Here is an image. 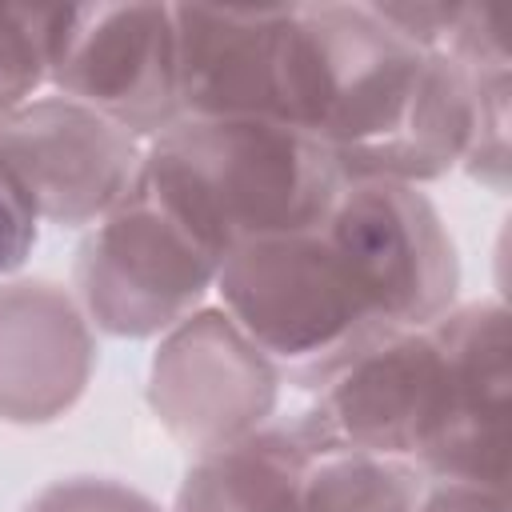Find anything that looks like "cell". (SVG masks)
Listing matches in <instances>:
<instances>
[{
    "label": "cell",
    "mask_w": 512,
    "mask_h": 512,
    "mask_svg": "<svg viewBox=\"0 0 512 512\" xmlns=\"http://www.w3.org/2000/svg\"><path fill=\"white\" fill-rule=\"evenodd\" d=\"M140 188L224 260L252 240L320 228L344 172L316 136L276 120H176L144 144Z\"/></svg>",
    "instance_id": "2"
},
{
    "label": "cell",
    "mask_w": 512,
    "mask_h": 512,
    "mask_svg": "<svg viewBox=\"0 0 512 512\" xmlns=\"http://www.w3.org/2000/svg\"><path fill=\"white\" fill-rule=\"evenodd\" d=\"M216 272L220 260L136 188L80 236L68 288L100 336L160 340L208 304Z\"/></svg>",
    "instance_id": "4"
},
{
    "label": "cell",
    "mask_w": 512,
    "mask_h": 512,
    "mask_svg": "<svg viewBox=\"0 0 512 512\" xmlns=\"http://www.w3.org/2000/svg\"><path fill=\"white\" fill-rule=\"evenodd\" d=\"M312 460L316 448L292 416H276L228 448L192 456L168 512H300Z\"/></svg>",
    "instance_id": "13"
},
{
    "label": "cell",
    "mask_w": 512,
    "mask_h": 512,
    "mask_svg": "<svg viewBox=\"0 0 512 512\" xmlns=\"http://www.w3.org/2000/svg\"><path fill=\"white\" fill-rule=\"evenodd\" d=\"M216 304L300 392L384 332L320 228L228 252L216 272Z\"/></svg>",
    "instance_id": "3"
},
{
    "label": "cell",
    "mask_w": 512,
    "mask_h": 512,
    "mask_svg": "<svg viewBox=\"0 0 512 512\" xmlns=\"http://www.w3.org/2000/svg\"><path fill=\"white\" fill-rule=\"evenodd\" d=\"M444 352L440 416L420 472L428 480H472L508 488V416H512V344L500 300H468L436 324Z\"/></svg>",
    "instance_id": "10"
},
{
    "label": "cell",
    "mask_w": 512,
    "mask_h": 512,
    "mask_svg": "<svg viewBox=\"0 0 512 512\" xmlns=\"http://www.w3.org/2000/svg\"><path fill=\"white\" fill-rule=\"evenodd\" d=\"M320 232L384 328H428L460 304L456 240L424 188L344 180Z\"/></svg>",
    "instance_id": "5"
},
{
    "label": "cell",
    "mask_w": 512,
    "mask_h": 512,
    "mask_svg": "<svg viewBox=\"0 0 512 512\" xmlns=\"http://www.w3.org/2000/svg\"><path fill=\"white\" fill-rule=\"evenodd\" d=\"M96 360V328L68 284L0 280V424H56L84 400Z\"/></svg>",
    "instance_id": "12"
},
{
    "label": "cell",
    "mask_w": 512,
    "mask_h": 512,
    "mask_svg": "<svg viewBox=\"0 0 512 512\" xmlns=\"http://www.w3.org/2000/svg\"><path fill=\"white\" fill-rule=\"evenodd\" d=\"M508 488H484L472 480H424L416 512H508Z\"/></svg>",
    "instance_id": "19"
},
{
    "label": "cell",
    "mask_w": 512,
    "mask_h": 512,
    "mask_svg": "<svg viewBox=\"0 0 512 512\" xmlns=\"http://www.w3.org/2000/svg\"><path fill=\"white\" fill-rule=\"evenodd\" d=\"M280 392V368L220 304H204L164 332L148 360V408L188 456L228 448L272 424Z\"/></svg>",
    "instance_id": "8"
},
{
    "label": "cell",
    "mask_w": 512,
    "mask_h": 512,
    "mask_svg": "<svg viewBox=\"0 0 512 512\" xmlns=\"http://www.w3.org/2000/svg\"><path fill=\"white\" fill-rule=\"evenodd\" d=\"M48 92L80 100L144 144L180 120L172 4H64L44 24Z\"/></svg>",
    "instance_id": "6"
},
{
    "label": "cell",
    "mask_w": 512,
    "mask_h": 512,
    "mask_svg": "<svg viewBox=\"0 0 512 512\" xmlns=\"http://www.w3.org/2000/svg\"><path fill=\"white\" fill-rule=\"evenodd\" d=\"M444 388L436 328H384L340 360L292 412L300 436L320 452L360 448L420 464L432 444Z\"/></svg>",
    "instance_id": "9"
},
{
    "label": "cell",
    "mask_w": 512,
    "mask_h": 512,
    "mask_svg": "<svg viewBox=\"0 0 512 512\" xmlns=\"http://www.w3.org/2000/svg\"><path fill=\"white\" fill-rule=\"evenodd\" d=\"M180 120L284 124L292 4L212 8L172 4Z\"/></svg>",
    "instance_id": "11"
},
{
    "label": "cell",
    "mask_w": 512,
    "mask_h": 512,
    "mask_svg": "<svg viewBox=\"0 0 512 512\" xmlns=\"http://www.w3.org/2000/svg\"><path fill=\"white\" fill-rule=\"evenodd\" d=\"M284 124L316 136L344 180L424 188L460 168L476 92L464 64L408 44L372 4H292Z\"/></svg>",
    "instance_id": "1"
},
{
    "label": "cell",
    "mask_w": 512,
    "mask_h": 512,
    "mask_svg": "<svg viewBox=\"0 0 512 512\" xmlns=\"http://www.w3.org/2000/svg\"><path fill=\"white\" fill-rule=\"evenodd\" d=\"M424 480L408 460L332 448L308 464L300 512H416Z\"/></svg>",
    "instance_id": "14"
},
{
    "label": "cell",
    "mask_w": 512,
    "mask_h": 512,
    "mask_svg": "<svg viewBox=\"0 0 512 512\" xmlns=\"http://www.w3.org/2000/svg\"><path fill=\"white\" fill-rule=\"evenodd\" d=\"M472 92H476V124L468 152L460 160V172L476 180L480 188L504 196L508 192V168H512V144H508V104H512V60L508 64H484L468 68Z\"/></svg>",
    "instance_id": "15"
},
{
    "label": "cell",
    "mask_w": 512,
    "mask_h": 512,
    "mask_svg": "<svg viewBox=\"0 0 512 512\" xmlns=\"http://www.w3.org/2000/svg\"><path fill=\"white\" fill-rule=\"evenodd\" d=\"M36 232H40V224L32 220V212L20 204L16 188L0 172V280L20 276V268L28 264V256L36 248Z\"/></svg>",
    "instance_id": "18"
},
{
    "label": "cell",
    "mask_w": 512,
    "mask_h": 512,
    "mask_svg": "<svg viewBox=\"0 0 512 512\" xmlns=\"http://www.w3.org/2000/svg\"><path fill=\"white\" fill-rule=\"evenodd\" d=\"M20 512H164L140 488L116 476H60L32 492Z\"/></svg>",
    "instance_id": "17"
},
{
    "label": "cell",
    "mask_w": 512,
    "mask_h": 512,
    "mask_svg": "<svg viewBox=\"0 0 512 512\" xmlns=\"http://www.w3.org/2000/svg\"><path fill=\"white\" fill-rule=\"evenodd\" d=\"M44 24L48 8L0 4V124L48 92Z\"/></svg>",
    "instance_id": "16"
},
{
    "label": "cell",
    "mask_w": 512,
    "mask_h": 512,
    "mask_svg": "<svg viewBox=\"0 0 512 512\" xmlns=\"http://www.w3.org/2000/svg\"><path fill=\"white\" fill-rule=\"evenodd\" d=\"M0 172L36 224L88 232L140 188L144 140L60 92L0 124Z\"/></svg>",
    "instance_id": "7"
}]
</instances>
